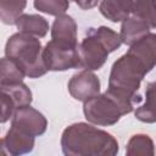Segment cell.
I'll return each mask as SVG.
<instances>
[{"label":"cell","mask_w":156,"mask_h":156,"mask_svg":"<svg viewBox=\"0 0 156 156\" xmlns=\"http://www.w3.org/2000/svg\"><path fill=\"white\" fill-rule=\"evenodd\" d=\"M51 40L63 46L78 48L76 21L66 13L57 16L51 26Z\"/></svg>","instance_id":"10"},{"label":"cell","mask_w":156,"mask_h":156,"mask_svg":"<svg viewBox=\"0 0 156 156\" xmlns=\"http://www.w3.org/2000/svg\"><path fill=\"white\" fill-rule=\"evenodd\" d=\"M15 110H16V106L11 100V98L6 93L1 91V123L7 122L12 117Z\"/></svg>","instance_id":"23"},{"label":"cell","mask_w":156,"mask_h":156,"mask_svg":"<svg viewBox=\"0 0 156 156\" xmlns=\"http://www.w3.org/2000/svg\"><path fill=\"white\" fill-rule=\"evenodd\" d=\"M5 56L13 60L29 78H39L48 72L43 60L41 43L27 33L12 34L5 45Z\"/></svg>","instance_id":"3"},{"label":"cell","mask_w":156,"mask_h":156,"mask_svg":"<svg viewBox=\"0 0 156 156\" xmlns=\"http://www.w3.org/2000/svg\"><path fill=\"white\" fill-rule=\"evenodd\" d=\"M11 127L32 136L43 135L48 128L45 116L30 105L17 107L11 117Z\"/></svg>","instance_id":"6"},{"label":"cell","mask_w":156,"mask_h":156,"mask_svg":"<svg viewBox=\"0 0 156 156\" xmlns=\"http://www.w3.org/2000/svg\"><path fill=\"white\" fill-rule=\"evenodd\" d=\"M43 60L48 71H67L80 68L78 48H68L50 40L43 49Z\"/></svg>","instance_id":"5"},{"label":"cell","mask_w":156,"mask_h":156,"mask_svg":"<svg viewBox=\"0 0 156 156\" xmlns=\"http://www.w3.org/2000/svg\"><path fill=\"white\" fill-rule=\"evenodd\" d=\"M27 0H0V18L4 24H16L23 15Z\"/></svg>","instance_id":"16"},{"label":"cell","mask_w":156,"mask_h":156,"mask_svg":"<svg viewBox=\"0 0 156 156\" xmlns=\"http://www.w3.org/2000/svg\"><path fill=\"white\" fill-rule=\"evenodd\" d=\"M150 29L151 28L145 22L130 16L122 22L119 35H121L122 43L130 46L132 44H134L135 41L141 39L144 35L150 33Z\"/></svg>","instance_id":"14"},{"label":"cell","mask_w":156,"mask_h":156,"mask_svg":"<svg viewBox=\"0 0 156 156\" xmlns=\"http://www.w3.org/2000/svg\"><path fill=\"white\" fill-rule=\"evenodd\" d=\"M147 73V68L135 56L126 52L111 67L106 93L116 98L132 112L134 104L141 101L138 90Z\"/></svg>","instance_id":"2"},{"label":"cell","mask_w":156,"mask_h":156,"mask_svg":"<svg viewBox=\"0 0 156 156\" xmlns=\"http://www.w3.org/2000/svg\"><path fill=\"white\" fill-rule=\"evenodd\" d=\"M126 154L129 156L136 155H155V145L152 139L146 134H134L127 143Z\"/></svg>","instance_id":"18"},{"label":"cell","mask_w":156,"mask_h":156,"mask_svg":"<svg viewBox=\"0 0 156 156\" xmlns=\"http://www.w3.org/2000/svg\"><path fill=\"white\" fill-rule=\"evenodd\" d=\"M67 88L73 99L84 102L100 93V80L93 71L83 69L72 76Z\"/></svg>","instance_id":"8"},{"label":"cell","mask_w":156,"mask_h":156,"mask_svg":"<svg viewBox=\"0 0 156 156\" xmlns=\"http://www.w3.org/2000/svg\"><path fill=\"white\" fill-rule=\"evenodd\" d=\"M127 52L135 56L150 72L156 66V34L147 33L132 44Z\"/></svg>","instance_id":"11"},{"label":"cell","mask_w":156,"mask_h":156,"mask_svg":"<svg viewBox=\"0 0 156 156\" xmlns=\"http://www.w3.org/2000/svg\"><path fill=\"white\" fill-rule=\"evenodd\" d=\"M18 32L30 34L37 38H44L49 32L48 21L40 15L23 13L16 22Z\"/></svg>","instance_id":"13"},{"label":"cell","mask_w":156,"mask_h":156,"mask_svg":"<svg viewBox=\"0 0 156 156\" xmlns=\"http://www.w3.org/2000/svg\"><path fill=\"white\" fill-rule=\"evenodd\" d=\"M134 0H101L99 10L108 21L117 23L123 22L132 15Z\"/></svg>","instance_id":"12"},{"label":"cell","mask_w":156,"mask_h":156,"mask_svg":"<svg viewBox=\"0 0 156 156\" xmlns=\"http://www.w3.org/2000/svg\"><path fill=\"white\" fill-rule=\"evenodd\" d=\"M82 10H90L95 7L99 2V0H73Z\"/></svg>","instance_id":"24"},{"label":"cell","mask_w":156,"mask_h":156,"mask_svg":"<svg viewBox=\"0 0 156 156\" xmlns=\"http://www.w3.org/2000/svg\"><path fill=\"white\" fill-rule=\"evenodd\" d=\"M0 85H6V84H15L23 82V78L26 77L24 72L20 68V66L11 58L9 57H2L1 63H0Z\"/></svg>","instance_id":"20"},{"label":"cell","mask_w":156,"mask_h":156,"mask_svg":"<svg viewBox=\"0 0 156 156\" xmlns=\"http://www.w3.org/2000/svg\"><path fill=\"white\" fill-rule=\"evenodd\" d=\"M136 119L144 123L156 122V80L150 82L145 89V101L134 112Z\"/></svg>","instance_id":"15"},{"label":"cell","mask_w":156,"mask_h":156,"mask_svg":"<svg viewBox=\"0 0 156 156\" xmlns=\"http://www.w3.org/2000/svg\"><path fill=\"white\" fill-rule=\"evenodd\" d=\"M89 29L104 44V46L107 49L108 52H113L122 45L121 35L108 27L101 26L99 28H89Z\"/></svg>","instance_id":"21"},{"label":"cell","mask_w":156,"mask_h":156,"mask_svg":"<svg viewBox=\"0 0 156 156\" xmlns=\"http://www.w3.org/2000/svg\"><path fill=\"white\" fill-rule=\"evenodd\" d=\"M132 16L156 28V0H134Z\"/></svg>","instance_id":"17"},{"label":"cell","mask_w":156,"mask_h":156,"mask_svg":"<svg viewBox=\"0 0 156 156\" xmlns=\"http://www.w3.org/2000/svg\"><path fill=\"white\" fill-rule=\"evenodd\" d=\"M34 149V136L28 135L11 127L1 139V151L11 156H20L32 152Z\"/></svg>","instance_id":"9"},{"label":"cell","mask_w":156,"mask_h":156,"mask_svg":"<svg viewBox=\"0 0 156 156\" xmlns=\"http://www.w3.org/2000/svg\"><path fill=\"white\" fill-rule=\"evenodd\" d=\"M78 54L80 58V68L96 71L105 65L110 52L89 29L87 37L78 45Z\"/></svg>","instance_id":"7"},{"label":"cell","mask_w":156,"mask_h":156,"mask_svg":"<svg viewBox=\"0 0 156 156\" xmlns=\"http://www.w3.org/2000/svg\"><path fill=\"white\" fill-rule=\"evenodd\" d=\"M0 90L2 93H6L11 100L13 101L16 108L26 105H30L33 100V95L30 89L23 83H15V84H6V85H0Z\"/></svg>","instance_id":"19"},{"label":"cell","mask_w":156,"mask_h":156,"mask_svg":"<svg viewBox=\"0 0 156 156\" xmlns=\"http://www.w3.org/2000/svg\"><path fill=\"white\" fill-rule=\"evenodd\" d=\"M61 149L66 156H115L119 146L116 138L106 130L78 122L63 130Z\"/></svg>","instance_id":"1"},{"label":"cell","mask_w":156,"mask_h":156,"mask_svg":"<svg viewBox=\"0 0 156 156\" xmlns=\"http://www.w3.org/2000/svg\"><path fill=\"white\" fill-rule=\"evenodd\" d=\"M83 113L88 122L107 127L116 124L123 115L130 113V111L116 98L105 91L84 101Z\"/></svg>","instance_id":"4"},{"label":"cell","mask_w":156,"mask_h":156,"mask_svg":"<svg viewBox=\"0 0 156 156\" xmlns=\"http://www.w3.org/2000/svg\"><path fill=\"white\" fill-rule=\"evenodd\" d=\"M33 5L38 11L57 17L68 10L69 0H34Z\"/></svg>","instance_id":"22"}]
</instances>
